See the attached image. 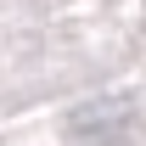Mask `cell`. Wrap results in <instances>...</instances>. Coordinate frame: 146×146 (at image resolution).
Returning a JSON list of instances; mask_svg holds the SVG:
<instances>
[{
    "instance_id": "cell-1",
    "label": "cell",
    "mask_w": 146,
    "mask_h": 146,
    "mask_svg": "<svg viewBox=\"0 0 146 146\" xmlns=\"http://www.w3.org/2000/svg\"><path fill=\"white\" fill-rule=\"evenodd\" d=\"M129 129V107L124 101H96V107L73 112V135L79 141H118Z\"/></svg>"
}]
</instances>
